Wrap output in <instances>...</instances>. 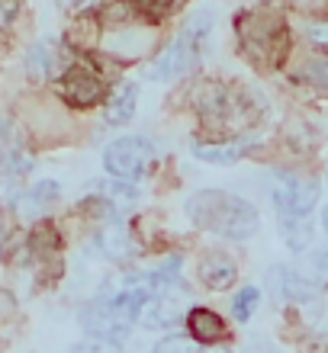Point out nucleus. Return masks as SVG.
Returning a JSON list of instances; mask_svg holds the SVG:
<instances>
[{"instance_id": "obj_22", "label": "nucleus", "mask_w": 328, "mask_h": 353, "mask_svg": "<svg viewBox=\"0 0 328 353\" xmlns=\"http://www.w3.org/2000/svg\"><path fill=\"white\" fill-rule=\"evenodd\" d=\"M171 3H174V0H129L132 10H139V13H151V17H161Z\"/></svg>"}, {"instance_id": "obj_19", "label": "nucleus", "mask_w": 328, "mask_h": 353, "mask_svg": "<svg viewBox=\"0 0 328 353\" xmlns=\"http://www.w3.org/2000/svg\"><path fill=\"white\" fill-rule=\"evenodd\" d=\"M258 305H261V292H258L254 286H244L242 292L232 299V315H235V321H248V318H254Z\"/></svg>"}, {"instance_id": "obj_5", "label": "nucleus", "mask_w": 328, "mask_h": 353, "mask_svg": "<svg viewBox=\"0 0 328 353\" xmlns=\"http://www.w3.org/2000/svg\"><path fill=\"white\" fill-rule=\"evenodd\" d=\"M267 17H258V13H248L244 19H238V36H242L244 48L254 61H264V65H273L277 58L283 55V26L273 23L271 29L264 26Z\"/></svg>"}, {"instance_id": "obj_1", "label": "nucleus", "mask_w": 328, "mask_h": 353, "mask_svg": "<svg viewBox=\"0 0 328 353\" xmlns=\"http://www.w3.org/2000/svg\"><path fill=\"white\" fill-rule=\"evenodd\" d=\"M187 215L197 228L229 238V241H244L258 232V209L248 199L225 190H200L187 199Z\"/></svg>"}, {"instance_id": "obj_3", "label": "nucleus", "mask_w": 328, "mask_h": 353, "mask_svg": "<svg viewBox=\"0 0 328 353\" xmlns=\"http://www.w3.org/2000/svg\"><path fill=\"white\" fill-rule=\"evenodd\" d=\"M155 161H158L155 141L142 139V135H122V139L110 141L104 151L106 174L116 176V180H126V183L148 176L151 168H155Z\"/></svg>"}, {"instance_id": "obj_14", "label": "nucleus", "mask_w": 328, "mask_h": 353, "mask_svg": "<svg viewBox=\"0 0 328 353\" xmlns=\"http://www.w3.org/2000/svg\"><path fill=\"white\" fill-rule=\"evenodd\" d=\"M100 248H104V254L110 261H129L132 254H135V241H132L129 228L122 222H110L100 232Z\"/></svg>"}, {"instance_id": "obj_24", "label": "nucleus", "mask_w": 328, "mask_h": 353, "mask_svg": "<svg viewBox=\"0 0 328 353\" xmlns=\"http://www.w3.org/2000/svg\"><path fill=\"white\" fill-rule=\"evenodd\" d=\"M17 13V0H0V26H7Z\"/></svg>"}, {"instance_id": "obj_12", "label": "nucleus", "mask_w": 328, "mask_h": 353, "mask_svg": "<svg viewBox=\"0 0 328 353\" xmlns=\"http://www.w3.org/2000/svg\"><path fill=\"white\" fill-rule=\"evenodd\" d=\"M184 325H187L190 337H193L200 347H219L225 337H229V327H225L222 318H219L213 308H203V305L190 308Z\"/></svg>"}, {"instance_id": "obj_8", "label": "nucleus", "mask_w": 328, "mask_h": 353, "mask_svg": "<svg viewBox=\"0 0 328 353\" xmlns=\"http://www.w3.org/2000/svg\"><path fill=\"white\" fill-rule=\"evenodd\" d=\"M193 110H197L200 122L206 125H222L229 129V122L235 119V93H229L222 84H200L193 90Z\"/></svg>"}, {"instance_id": "obj_7", "label": "nucleus", "mask_w": 328, "mask_h": 353, "mask_svg": "<svg viewBox=\"0 0 328 353\" xmlns=\"http://www.w3.org/2000/svg\"><path fill=\"white\" fill-rule=\"evenodd\" d=\"M81 325H84L87 334H94L97 341H104V344H122V341L129 337L132 321H126L106 299H97V302H90V305L81 312Z\"/></svg>"}, {"instance_id": "obj_23", "label": "nucleus", "mask_w": 328, "mask_h": 353, "mask_svg": "<svg viewBox=\"0 0 328 353\" xmlns=\"http://www.w3.org/2000/svg\"><path fill=\"white\" fill-rule=\"evenodd\" d=\"M0 203H17V183H10V176H0Z\"/></svg>"}, {"instance_id": "obj_26", "label": "nucleus", "mask_w": 328, "mask_h": 353, "mask_svg": "<svg viewBox=\"0 0 328 353\" xmlns=\"http://www.w3.org/2000/svg\"><path fill=\"white\" fill-rule=\"evenodd\" d=\"M309 36L319 42V46H328V23H319V26L309 29Z\"/></svg>"}, {"instance_id": "obj_18", "label": "nucleus", "mask_w": 328, "mask_h": 353, "mask_svg": "<svg viewBox=\"0 0 328 353\" xmlns=\"http://www.w3.org/2000/svg\"><path fill=\"white\" fill-rule=\"evenodd\" d=\"M55 199H58V183L55 180H42V183H36L32 190H29L26 209L29 212H42V209H48Z\"/></svg>"}, {"instance_id": "obj_2", "label": "nucleus", "mask_w": 328, "mask_h": 353, "mask_svg": "<svg viewBox=\"0 0 328 353\" xmlns=\"http://www.w3.org/2000/svg\"><path fill=\"white\" fill-rule=\"evenodd\" d=\"M206 32H209V17L203 13V17L193 19V23L145 68V77H148V81H177V77L190 74V71L200 65L203 36H206Z\"/></svg>"}, {"instance_id": "obj_25", "label": "nucleus", "mask_w": 328, "mask_h": 353, "mask_svg": "<svg viewBox=\"0 0 328 353\" xmlns=\"http://www.w3.org/2000/svg\"><path fill=\"white\" fill-rule=\"evenodd\" d=\"M312 263H316V276H319V279H328V251L316 254V257H312ZM316 276H312V279H316Z\"/></svg>"}, {"instance_id": "obj_20", "label": "nucleus", "mask_w": 328, "mask_h": 353, "mask_svg": "<svg viewBox=\"0 0 328 353\" xmlns=\"http://www.w3.org/2000/svg\"><path fill=\"white\" fill-rule=\"evenodd\" d=\"M52 68H55V48L42 42L29 52V74L32 77H48L52 74Z\"/></svg>"}, {"instance_id": "obj_29", "label": "nucleus", "mask_w": 328, "mask_h": 353, "mask_svg": "<svg viewBox=\"0 0 328 353\" xmlns=\"http://www.w3.org/2000/svg\"><path fill=\"white\" fill-rule=\"evenodd\" d=\"M203 353H219V350H203Z\"/></svg>"}, {"instance_id": "obj_17", "label": "nucleus", "mask_w": 328, "mask_h": 353, "mask_svg": "<svg viewBox=\"0 0 328 353\" xmlns=\"http://www.w3.org/2000/svg\"><path fill=\"white\" fill-rule=\"evenodd\" d=\"M300 81H306V87L319 90L322 97H328V58H309L300 68Z\"/></svg>"}, {"instance_id": "obj_6", "label": "nucleus", "mask_w": 328, "mask_h": 353, "mask_svg": "<svg viewBox=\"0 0 328 353\" xmlns=\"http://www.w3.org/2000/svg\"><path fill=\"white\" fill-rule=\"evenodd\" d=\"M187 292L168 289V292H158L155 299H148V305L139 315V325L145 331H168V327H177L180 321H187Z\"/></svg>"}, {"instance_id": "obj_15", "label": "nucleus", "mask_w": 328, "mask_h": 353, "mask_svg": "<svg viewBox=\"0 0 328 353\" xmlns=\"http://www.w3.org/2000/svg\"><path fill=\"white\" fill-rule=\"evenodd\" d=\"M280 219V232H283V241L290 251H306L312 244V222L309 215H290V212H277Z\"/></svg>"}, {"instance_id": "obj_28", "label": "nucleus", "mask_w": 328, "mask_h": 353, "mask_svg": "<svg viewBox=\"0 0 328 353\" xmlns=\"http://www.w3.org/2000/svg\"><path fill=\"white\" fill-rule=\"evenodd\" d=\"M322 228H325V232H328V205H325V209H322Z\"/></svg>"}, {"instance_id": "obj_13", "label": "nucleus", "mask_w": 328, "mask_h": 353, "mask_svg": "<svg viewBox=\"0 0 328 353\" xmlns=\"http://www.w3.org/2000/svg\"><path fill=\"white\" fill-rule=\"evenodd\" d=\"M193 158L206 161V164H219V168H229V164H238V161L251 151V145L244 139H232V141H216V145H193Z\"/></svg>"}, {"instance_id": "obj_10", "label": "nucleus", "mask_w": 328, "mask_h": 353, "mask_svg": "<svg viewBox=\"0 0 328 353\" xmlns=\"http://www.w3.org/2000/svg\"><path fill=\"white\" fill-rule=\"evenodd\" d=\"M197 276H200V283H203L206 289H213V292H225L229 286H235V279H238V267H235V261L225 251H209V254L200 257Z\"/></svg>"}, {"instance_id": "obj_16", "label": "nucleus", "mask_w": 328, "mask_h": 353, "mask_svg": "<svg viewBox=\"0 0 328 353\" xmlns=\"http://www.w3.org/2000/svg\"><path fill=\"white\" fill-rule=\"evenodd\" d=\"M135 103H139V93H135V84H126L110 97L106 103V122L110 125H126V122L135 116Z\"/></svg>"}, {"instance_id": "obj_21", "label": "nucleus", "mask_w": 328, "mask_h": 353, "mask_svg": "<svg viewBox=\"0 0 328 353\" xmlns=\"http://www.w3.org/2000/svg\"><path fill=\"white\" fill-rule=\"evenodd\" d=\"M151 353H203V350H200V344L193 341V337L168 334L164 341H158V344H155V350H151Z\"/></svg>"}, {"instance_id": "obj_9", "label": "nucleus", "mask_w": 328, "mask_h": 353, "mask_svg": "<svg viewBox=\"0 0 328 353\" xmlns=\"http://www.w3.org/2000/svg\"><path fill=\"white\" fill-rule=\"evenodd\" d=\"M273 289H277V296L287 299V302H300V305H306V302H316V299L322 296V286L319 279H312L309 273H296V270H273Z\"/></svg>"}, {"instance_id": "obj_27", "label": "nucleus", "mask_w": 328, "mask_h": 353, "mask_svg": "<svg viewBox=\"0 0 328 353\" xmlns=\"http://www.w3.org/2000/svg\"><path fill=\"white\" fill-rule=\"evenodd\" d=\"M10 315H13V299L7 292H0V321H7Z\"/></svg>"}, {"instance_id": "obj_4", "label": "nucleus", "mask_w": 328, "mask_h": 353, "mask_svg": "<svg viewBox=\"0 0 328 353\" xmlns=\"http://www.w3.org/2000/svg\"><path fill=\"white\" fill-rule=\"evenodd\" d=\"M271 199L277 205V212L309 215L316 209V203H319V183L302 174H277Z\"/></svg>"}, {"instance_id": "obj_11", "label": "nucleus", "mask_w": 328, "mask_h": 353, "mask_svg": "<svg viewBox=\"0 0 328 353\" xmlns=\"http://www.w3.org/2000/svg\"><path fill=\"white\" fill-rule=\"evenodd\" d=\"M65 97H68V103L87 110V106H97V103L104 100V84H100V77L94 71L71 65L65 74Z\"/></svg>"}]
</instances>
